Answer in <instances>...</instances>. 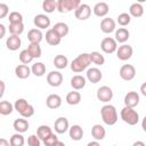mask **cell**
I'll list each match as a JSON object with an SVG mask.
<instances>
[{"label": "cell", "mask_w": 146, "mask_h": 146, "mask_svg": "<svg viewBox=\"0 0 146 146\" xmlns=\"http://www.w3.org/2000/svg\"><path fill=\"white\" fill-rule=\"evenodd\" d=\"M100 115L103 122L107 125H113L117 122V112L113 105H104L100 108Z\"/></svg>", "instance_id": "1"}, {"label": "cell", "mask_w": 146, "mask_h": 146, "mask_svg": "<svg viewBox=\"0 0 146 146\" xmlns=\"http://www.w3.org/2000/svg\"><path fill=\"white\" fill-rule=\"evenodd\" d=\"M91 63V59H90V54H87V52H83V54H80L75 59L72 60L71 63V70L75 73H80L82 71H84Z\"/></svg>", "instance_id": "2"}, {"label": "cell", "mask_w": 146, "mask_h": 146, "mask_svg": "<svg viewBox=\"0 0 146 146\" xmlns=\"http://www.w3.org/2000/svg\"><path fill=\"white\" fill-rule=\"evenodd\" d=\"M121 119L129 125H135L139 121V114L133 108L124 106L121 110Z\"/></svg>", "instance_id": "3"}, {"label": "cell", "mask_w": 146, "mask_h": 146, "mask_svg": "<svg viewBox=\"0 0 146 146\" xmlns=\"http://www.w3.org/2000/svg\"><path fill=\"white\" fill-rule=\"evenodd\" d=\"M81 5L80 0H58L57 10L59 13H70L72 10L75 11V9Z\"/></svg>", "instance_id": "4"}, {"label": "cell", "mask_w": 146, "mask_h": 146, "mask_svg": "<svg viewBox=\"0 0 146 146\" xmlns=\"http://www.w3.org/2000/svg\"><path fill=\"white\" fill-rule=\"evenodd\" d=\"M100 48L105 54H113L117 50V42L114 38L106 36L100 42Z\"/></svg>", "instance_id": "5"}, {"label": "cell", "mask_w": 146, "mask_h": 146, "mask_svg": "<svg viewBox=\"0 0 146 146\" xmlns=\"http://www.w3.org/2000/svg\"><path fill=\"white\" fill-rule=\"evenodd\" d=\"M119 74H120V76H121L122 80H124V81H131L135 78V75H136V68L131 64H124V65L121 66Z\"/></svg>", "instance_id": "6"}, {"label": "cell", "mask_w": 146, "mask_h": 146, "mask_svg": "<svg viewBox=\"0 0 146 146\" xmlns=\"http://www.w3.org/2000/svg\"><path fill=\"white\" fill-rule=\"evenodd\" d=\"M74 15H75V17H76L78 19H80V21H86V19H88V18L90 17V15H91V8H90V6L87 5V3H81V5L75 9Z\"/></svg>", "instance_id": "7"}, {"label": "cell", "mask_w": 146, "mask_h": 146, "mask_svg": "<svg viewBox=\"0 0 146 146\" xmlns=\"http://www.w3.org/2000/svg\"><path fill=\"white\" fill-rule=\"evenodd\" d=\"M132 54H133L132 47L129 46V44H125V43L120 46L117 48V50H116V56H117V58L120 60H128V59H130Z\"/></svg>", "instance_id": "8"}, {"label": "cell", "mask_w": 146, "mask_h": 146, "mask_svg": "<svg viewBox=\"0 0 146 146\" xmlns=\"http://www.w3.org/2000/svg\"><path fill=\"white\" fill-rule=\"evenodd\" d=\"M113 98V90L108 87V86H103L100 88H98L97 90V99L103 102V103H107Z\"/></svg>", "instance_id": "9"}, {"label": "cell", "mask_w": 146, "mask_h": 146, "mask_svg": "<svg viewBox=\"0 0 146 146\" xmlns=\"http://www.w3.org/2000/svg\"><path fill=\"white\" fill-rule=\"evenodd\" d=\"M47 82L51 87H59L63 83V74L59 71H51L47 75Z\"/></svg>", "instance_id": "10"}, {"label": "cell", "mask_w": 146, "mask_h": 146, "mask_svg": "<svg viewBox=\"0 0 146 146\" xmlns=\"http://www.w3.org/2000/svg\"><path fill=\"white\" fill-rule=\"evenodd\" d=\"M33 23L36 27H39V30H43V29H48L50 26V18L44 15V14H39L34 17Z\"/></svg>", "instance_id": "11"}, {"label": "cell", "mask_w": 146, "mask_h": 146, "mask_svg": "<svg viewBox=\"0 0 146 146\" xmlns=\"http://www.w3.org/2000/svg\"><path fill=\"white\" fill-rule=\"evenodd\" d=\"M54 128H55V131L57 133H65L67 130H70V123H68V120L66 117H58L56 121H55V124H54Z\"/></svg>", "instance_id": "12"}, {"label": "cell", "mask_w": 146, "mask_h": 146, "mask_svg": "<svg viewBox=\"0 0 146 146\" xmlns=\"http://www.w3.org/2000/svg\"><path fill=\"white\" fill-rule=\"evenodd\" d=\"M139 104V95L136 91H129L125 96H124V105L127 107H131L133 108L135 106H137Z\"/></svg>", "instance_id": "13"}, {"label": "cell", "mask_w": 146, "mask_h": 146, "mask_svg": "<svg viewBox=\"0 0 146 146\" xmlns=\"http://www.w3.org/2000/svg\"><path fill=\"white\" fill-rule=\"evenodd\" d=\"M100 30L104 33H112L113 31H115V21L111 17H105L102 19L100 22Z\"/></svg>", "instance_id": "14"}, {"label": "cell", "mask_w": 146, "mask_h": 146, "mask_svg": "<svg viewBox=\"0 0 146 146\" xmlns=\"http://www.w3.org/2000/svg\"><path fill=\"white\" fill-rule=\"evenodd\" d=\"M103 78V73L100 72L99 68L97 67H91V68H88L87 71V79L89 80V82L91 83H97L102 80Z\"/></svg>", "instance_id": "15"}, {"label": "cell", "mask_w": 146, "mask_h": 146, "mask_svg": "<svg viewBox=\"0 0 146 146\" xmlns=\"http://www.w3.org/2000/svg\"><path fill=\"white\" fill-rule=\"evenodd\" d=\"M46 105L48 108H51V110H56L58 108L60 105H62V98L59 95L57 94H51L47 97L46 99Z\"/></svg>", "instance_id": "16"}, {"label": "cell", "mask_w": 146, "mask_h": 146, "mask_svg": "<svg viewBox=\"0 0 146 146\" xmlns=\"http://www.w3.org/2000/svg\"><path fill=\"white\" fill-rule=\"evenodd\" d=\"M94 14L98 17H105L108 11H110V7L106 2L104 1H100V2H97L95 6H94Z\"/></svg>", "instance_id": "17"}, {"label": "cell", "mask_w": 146, "mask_h": 146, "mask_svg": "<svg viewBox=\"0 0 146 146\" xmlns=\"http://www.w3.org/2000/svg\"><path fill=\"white\" fill-rule=\"evenodd\" d=\"M43 39V34L39 29H31L27 33V40L30 43H40Z\"/></svg>", "instance_id": "18"}, {"label": "cell", "mask_w": 146, "mask_h": 146, "mask_svg": "<svg viewBox=\"0 0 146 146\" xmlns=\"http://www.w3.org/2000/svg\"><path fill=\"white\" fill-rule=\"evenodd\" d=\"M51 29L54 30V32H55L60 39L64 38V36H66V35L68 34V25H67L66 23H64V22H58V23H56Z\"/></svg>", "instance_id": "19"}, {"label": "cell", "mask_w": 146, "mask_h": 146, "mask_svg": "<svg viewBox=\"0 0 146 146\" xmlns=\"http://www.w3.org/2000/svg\"><path fill=\"white\" fill-rule=\"evenodd\" d=\"M21 44H22V40H21V38L17 36V35H10V36H8V39L6 40V46H7V48H8L9 50H13V51L17 50V49L21 47Z\"/></svg>", "instance_id": "20"}, {"label": "cell", "mask_w": 146, "mask_h": 146, "mask_svg": "<svg viewBox=\"0 0 146 146\" xmlns=\"http://www.w3.org/2000/svg\"><path fill=\"white\" fill-rule=\"evenodd\" d=\"M32 73L31 68L27 66V65H24V64H19L15 67V74L17 78L19 79H26L30 76V74Z\"/></svg>", "instance_id": "21"}, {"label": "cell", "mask_w": 146, "mask_h": 146, "mask_svg": "<svg viewBox=\"0 0 146 146\" xmlns=\"http://www.w3.org/2000/svg\"><path fill=\"white\" fill-rule=\"evenodd\" d=\"M106 130L102 124H95L91 128V136L95 138V140H103L105 138Z\"/></svg>", "instance_id": "22"}, {"label": "cell", "mask_w": 146, "mask_h": 146, "mask_svg": "<svg viewBox=\"0 0 146 146\" xmlns=\"http://www.w3.org/2000/svg\"><path fill=\"white\" fill-rule=\"evenodd\" d=\"M82 137H83V129L79 124H74L70 128V138L72 140L79 141L82 139Z\"/></svg>", "instance_id": "23"}, {"label": "cell", "mask_w": 146, "mask_h": 146, "mask_svg": "<svg viewBox=\"0 0 146 146\" xmlns=\"http://www.w3.org/2000/svg\"><path fill=\"white\" fill-rule=\"evenodd\" d=\"M71 86L75 90H80V89L84 88L86 87V78L82 76V75H80V74L74 75L71 79Z\"/></svg>", "instance_id": "24"}, {"label": "cell", "mask_w": 146, "mask_h": 146, "mask_svg": "<svg viewBox=\"0 0 146 146\" xmlns=\"http://www.w3.org/2000/svg\"><path fill=\"white\" fill-rule=\"evenodd\" d=\"M130 36V32L125 29V27H120L115 31V40L116 42H120V43H124L125 41H128Z\"/></svg>", "instance_id": "25"}, {"label": "cell", "mask_w": 146, "mask_h": 146, "mask_svg": "<svg viewBox=\"0 0 146 146\" xmlns=\"http://www.w3.org/2000/svg\"><path fill=\"white\" fill-rule=\"evenodd\" d=\"M13 127H14V129L18 133H23V132L27 131V129H29V122L25 119H16L14 121V123H13Z\"/></svg>", "instance_id": "26"}, {"label": "cell", "mask_w": 146, "mask_h": 146, "mask_svg": "<svg viewBox=\"0 0 146 146\" xmlns=\"http://www.w3.org/2000/svg\"><path fill=\"white\" fill-rule=\"evenodd\" d=\"M60 38L54 32L52 29H49L47 32H46V41L50 44V46H57L60 43Z\"/></svg>", "instance_id": "27"}, {"label": "cell", "mask_w": 146, "mask_h": 146, "mask_svg": "<svg viewBox=\"0 0 146 146\" xmlns=\"http://www.w3.org/2000/svg\"><path fill=\"white\" fill-rule=\"evenodd\" d=\"M129 14L132 17H137V18L138 17H141L143 14H144V8H143L141 3H139V2L132 3L130 6V8H129Z\"/></svg>", "instance_id": "28"}, {"label": "cell", "mask_w": 146, "mask_h": 146, "mask_svg": "<svg viewBox=\"0 0 146 146\" xmlns=\"http://www.w3.org/2000/svg\"><path fill=\"white\" fill-rule=\"evenodd\" d=\"M81 102V95L79 91H70L66 95V103L68 105H78Z\"/></svg>", "instance_id": "29"}, {"label": "cell", "mask_w": 146, "mask_h": 146, "mask_svg": "<svg viewBox=\"0 0 146 146\" xmlns=\"http://www.w3.org/2000/svg\"><path fill=\"white\" fill-rule=\"evenodd\" d=\"M36 135H38V137H39L41 140H44V139L48 138L50 135H52V130H51V128H50L49 125L42 124V125H40V127L38 128Z\"/></svg>", "instance_id": "30"}, {"label": "cell", "mask_w": 146, "mask_h": 146, "mask_svg": "<svg viewBox=\"0 0 146 146\" xmlns=\"http://www.w3.org/2000/svg\"><path fill=\"white\" fill-rule=\"evenodd\" d=\"M15 110L14 105L9 103L8 100H1L0 102V114L1 115H9Z\"/></svg>", "instance_id": "31"}, {"label": "cell", "mask_w": 146, "mask_h": 146, "mask_svg": "<svg viewBox=\"0 0 146 146\" xmlns=\"http://www.w3.org/2000/svg\"><path fill=\"white\" fill-rule=\"evenodd\" d=\"M68 64V59L66 56L64 55H57L55 58H54V65L55 67H57L58 70H63L67 66Z\"/></svg>", "instance_id": "32"}, {"label": "cell", "mask_w": 146, "mask_h": 146, "mask_svg": "<svg viewBox=\"0 0 146 146\" xmlns=\"http://www.w3.org/2000/svg\"><path fill=\"white\" fill-rule=\"evenodd\" d=\"M31 71L35 76H42L46 73V65L43 63H41V62H38V63L32 65Z\"/></svg>", "instance_id": "33"}, {"label": "cell", "mask_w": 146, "mask_h": 146, "mask_svg": "<svg viewBox=\"0 0 146 146\" xmlns=\"http://www.w3.org/2000/svg\"><path fill=\"white\" fill-rule=\"evenodd\" d=\"M57 5H58V1L56 0H44L42 2V8L46 13L50 14L57 9Z\"/></svg>", "instance_id": "34"}, {"label": "cell", "mask_w": 146, "mask_h": 146, "mask_svg": "<svg viewBox=\"0 0 146 146\" xmlns=\"http://www.w3.org/2000/svg\"><path fill=\"white\" fill-rule=\"evenodd\" d=\"M90 59H91V63H94L97 66H102L105 63V57L98 51H92L90 54Z\"/></svg>", "instance_id": "35"}, {"label": "cell", "mask_w": 146, "mask_h": 146, "mask_svg": "<svg viewBox=\"0 0 146 146\" xmlns=\"http://www.w3.org/2000/svg\"><path fill=\"white\" fill-rule=\"evenodd\" d=\"M9 143H10V146H23L24 143H25V139L24 137L22 136V133H14L10 139H9Z\"/></svg>", "instance_id": "36"}, {"label": "cell", "mask_w": 146, "mask_h": 146, "mask_svg": "<svg viewBox=\"0 0 146 146\" xmlns=\"http://www.w3.org/2000/svg\"><path fill=\"white\" fill-rule=\"evenodd\" d=\"M24 31V24L23 23H17V24H9V32L11 35H17L19 36Z\"/></svg>", "instance_id": "37"}, {"label": "cell", "mask_w": 146, "mask_h": 146, "mask_svg": "<svg viewBox=\"0 0 146 146\" xmlns=\"http://www.w3.org/2000/svg\"><path fill=\"white\" fill-rule=\"evenodd\" d=\"M27 50L32 55L33 58H40L41 57V47L39 43H30L27 47Z\"/></svg>", "instance_id": "38"}, {"label": "cell", "mask_w": 146, "mask_h": 146, "mask_svg": "<svg viewBox=\"0 0 146 146\" xmlns=\"http://www.w3.org/2000/svg\"><path fill=\"white\" fill-rule=\"evenodd\" d=\"M29 103H27V100H25L24 98H19V99H17L16 102H15V104H14V107H15V110L19 113V114H22L27 107H29Z\"/></svg>", "instance_id": "39"}, {"label": "cell", "mask_w": 146, "mask_h": 146, "mask_svg": "<svg viewBox=\"0 0 146 146\" xmlns=\"http://www.w3.org/2000/svg\"><path fill=\"white\" fill-rule=\"evenodd\" d=\"M19 60H21L22 64L26 65V64H30L33 60V57H32V55L30 54V51L27 49H24L19 52Z\"/></svg>", "instance_id": "40"}, {"label": "cell", "mask_w": 146, "mask_h": 146, "mask_svg": "<svg viewBox=\"0 0 146 146\" xmlns=\"http://www.w3.org/2000/svg\"><path fill=\"white\" fill-rule=\"evenodd\" d=\"M9 24H17V23H23V16L18 11H11L9 14Z\"/></svg>", "instance_id": "41"}, {"label": "cell", "mask_w": 146, "mask_h": 146, "mask_svg": "<svg viewBox=\"0 0 146 146\" xmlns=\"http://www.w3.org/2000/svg\"><path fill=\"white\" fill-rule=\"evenodd\" d=\"M130 22H131V16L128 13H122L117 16V23L121 26H127L128 24H130Z\"/></svg>", "instance_id": "42"}, {"label": "cell", "mask_w": 146, "mask_h": 146, "mask_svg": "<svg viewBox=\"0 0 146 146\" xmlns=\"http://www.w3.org/2000/svg\"><path fill=\"white\" fill-rule=\"evenodd\" d=\"M58 141H59V140H58V137H57L55 133H52V135H50L48 138H46V139L43 140V144H44V146H55Z\"/></svg>", "instance_id": "43"}, {"label": "cell", "mask_w": 146, "mask_h": 146, "mask_svg": "<svg viewBox=\"0 0 146 146\" xmlns=\"http://www.w3.org/2000/svg\"><path fill=\"white\" fill-rule=\"evenodd\" d=\"M41 139L38 137V135H31L27 138V145L29 146H40L41 145Z\"/></svg>", "instance_id": "44"}, {"label": "cell", "mask_w": 146, "mask_h": 146, "mask_svg": "<svg viewBox=\"0 0 146 146\" xmlns=\"http://www.w3.org/2000/svg\"><path fill=\"white\" fill-rule=\"evenodd\" d=\"M33 114H34V107H33L32 105H29V107H27L21 115H22L24 119H29V117H31Z\"/></svg>", "instance_id": "45"}, {"label": "cell", "mask_w": 146, "mask_h": 146, "mask_svg": "<svg viewBox=\"0 0 146 146\" xmlns=\"http://www.w3.org/2000/svg\"><path fill=\"white\" fill-rule=\"evenodd\" d=\"M8 14V6L6 3H0V18H5Z\"/></svg>", "instance_id": "46"}, {"label": "cell", "mask_w": 146, "mask_h": 146, "mask_svg": "<svg viewBox=\"0 0 146 146\" xmlns=\"http://www.w3.org/2000/svg\"><path fill=\"white\" fill-rule=\"evenodd\" d=\"M0 146H10V143H9L7 139L1 138V139H0Z\"/></svg>", "instance_id": "47"}, {"label": "cell", "mask_w": 146, "mask_h": 146, "mask_svg": "<svg viewBox=\"0 0 146 146\" xmlns=\"http://www.w3.org/2000/svg\"><path fill=\"white\" fill-rule=\"evenodd\" d=\"M140 92L141 95H144L146 97V82H144L141 86H140Z\"/></svg>", "instance_id": "48"}, {"label": "cell", "mask_w": 146, "mask_h": 146, "mask_svg": "<svg viewBox=\"0 0 146 146\" xmlns=\"http://www.w3.org/2000/svg\"><path fill=\"white\" fill-rule=\"evenodd\" d=\"M0 30H1V34H0V38H3L5 36V32H6V27L3 24H0Z\"/></svg>", "instance_id": "49"}, {"label": "cell", "mask_w": 146, "mask_h": 146, "mask_svg": "<svg viewBox=\"0 0 146 146\" xmlns=\"http://www.w3.org/2000/svg\"><path fill=\"white\" fill-rule=\"evenodd\" d=\"M87 146H100V144L98 143V140H92V141L88 143V145H87Z\"/></svg>", "instance_id": "50"}, {"label": "cell", "mask_w": 146, "mask_h": 146, "mask_svg": "<svg viewBox=\"0 0 146 146\" xmlns=\"http://www.w3.org/2000/svg\"><path fill=\"white\" fill-rule=\"evenodd\" d=\"M132 146H146V145H145L144 141H141V140H137V141H135V143L132 144Z\"/></svg>", "instance_id": "51"}, {"label": "cell", "mask_w": 146, "mask_h": 146, "mask_svg": "<svg viewBox=\"0 0 146 146\" xmlns=\"http://www.w3.org/2000/svg\"><path fill=\"white\" fill-rule=\"evenodd\" d=\"M0 84H1V92H0V97L3 96L5 94V82L3 81H0Z\"/></svg>", "instance_id": "52"}, {"label": "cell", "mask_w": 146, "mask_h": 146, "mask_svg": "<svg viewBox=\"0 0 146 146\" xmlns=\"http://www.w3.org/2000/svg\"><path fill=\"white\" fill-rule=\"evenodd\" d=\"M141 128H143V130L146 132V115H145V117H144L143 121H141Z\"/></svg>", "instance_id": "53"}, {"label": "cell", "mask_w": 146, "mask_h": 146, "mask_svg": "<svg viewBox=\"0 0 146 146\" xmlns=\"http://www.w3.org/2000/svg\"><path fill=\"white\" fill-rule=\"evenodd\" d=\"M55 146H65V144H64L63 141H58V143H57Z\"/></svg>", "instance_id": "54"}]
</instances>
